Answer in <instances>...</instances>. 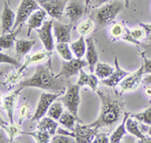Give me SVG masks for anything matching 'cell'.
<instances>
[{"mask_svg": "<svg viewBox=\"0 0 151 143\" xmlns=\"http://www.w3.org/2000/svg\"><path fill=\"white\" fill-rule=\"evenodd\" d=\"M65 78H58L55 75L52 68V57L47 60L45 64L38 65L35 73L27 80L21 81L18 85V89L22 90L26 87H35V88L50 90L53 93L55 92H65Z\"/></svg>", "mask_w": 151, "mask_h": 143, "instance_id": "obj_1", "label": "cell"}, {"mask_svg": "<svg viewBox=\"0 0 151 143\" xmlns=\"http://www.w3.org/2000/svg\"><path fill=\"white\" fill-rule=\"evenodd\" d=\"M98 96L101 100V109H100L99 117L95 122L89 124V126L96 129L102 127H108L112 126L115 123L119 122L123 115V110L125 103L122 99L119 97H114L111 95H107L103 92H97Z\"/></svg>", "mask_w": 151, "mask_h": 143, "instance_id": "obj_2", "label": "cell"}, {"mask_svg": "<svg viewBox=\"0 0 151 143\" xmlns=\"http://www.w3.org/2000/svg\"><path fill=\"white\" fill-rule=\"evenodd\" d=\"M125 3L121 1H113L104 4L99 8L93 9V17L95 22V31L103 29L107 25H110L114 22L115 18L119 13L124 9Z\"/></svg>", "mask_w": 151, "mask_h": 143, "instance_id": "obj_3", "label": "cell"}, {"mask_svg": "<svg viewBox=\"0 0 151 143\" xmlns=\"http://www.w3.org/2000/svg\"><path fill=\"white\" fill-rule=\"evenodd\" d=\"M80 89L81 86H79L78 84L68 85L67 90H65V95L62 98H58V100L62 101L64 104L65 108L67 109L69 112H70L73 115H75L78 118L80 123H82L83 121L79 118V106L80 102H81V98H80Z\"/></svg>", "mask_w": 151, "mask_h": 143, "instance_id": "obj_4", "label": "cell"}, {"mask_svg": "<svg viewBox=\"0 0 151 143\" xmlns=\"http://www.w3.org/2000/svg\"><path fill=\"white\" fill-rule=\"evenodd\" d=\"M57 132L60 133V134L72 136L73 138H75L76 142L78 143H91L94 141L95 137L98 133V129L91 127L89 125H83L82 123L77 122L75 129L72 132H68L62 129V128H58Z\"/></svg>", "mask_w": 151, "mask_h": 143, "instance_id": "obj_5", "label": "cell"}, {"mask_svg": "<svg viewBox=\"0 0 151 143\" xmlns=\"http://www.w3.org/2000/svg\"><path fill=\"white\" fill-rule=\"evenodd\" d=\"M40 8V6L36 0H21L17 12H16L15 23H14V26L12 28V31L18 28L19 26H22V24L28 20L29 16Z\"/></svg>", "mask_w": 151, "mask_h": 143, "instance_id": "obj_6", "label": "cell"}, {"mask_svg": "<svg viewBox=\"0 0 151 143\" xmlns=\"http://www.w3.org/2000/svg\"><path fill=\"white\" fill-rule=\"evenodd\" d=\"M65 92H55V93H42L40 97L37 106H36V110L32 117L30 118L31 121H38L40 118H42L45 114L47 113L48 109H50V105L58 100L60 96L64 94Z\"/></svg>", "mask_w": 151, "mask_h": 143, "instance_id": "obj_7", "label": "cell"}, {"mask_svg": "<svg viewBox=\"0 0 151 143\" xmlns=\"http://www.w3.org/2000/svg\"><path fill=\"white\" fill-rule=\"evenodd\" d=\"M109 37L112 42L124 40L136 45H140V42L134 40L131 35V29H129L123 22H113L109 28Z\"/></svg>", "mask_w": 151, "mask_h": 143, "instance_id": "obj_8", "label": "cell"}, {"mask_svg": "<svg viewBox=\"0 0 151 143\" xmlns=\"http://www.w3.org/2000/svg\"><path fill=\"white\" fill-rule=\"evenodd\" d=\"M88 11L87 0H69L65 9V15L74 24L79 21Z\"/></svg>", "mask_w": 151, "mask_h": 143, "instance_id": "obj_9", "label": "cell"}, {"mask_svg": "<svg viewBox=\"0 0 151 143\" xmlns=\"http://www.w3.org/2000/svg\"><path fill=\"white\" fill-rule=\"evenodd\" d=\"M144 76V69L143 65L139 69L134 73H130L127 77H125L119 84V89H120V94L122 95L127 92L136 91L142 84V79Z\"/></svg>", "mask_w": 151, "mask_h": 143, "instance_id": "obj_10", "label": "cell"}, {"mask_svg": "<svg viewBox=\"0 0 151 143\" xmlns=\"http://www.w3.org/2000/svg\"><path fill=\"white\" fill-rule=\"evenodd\" d=\"M41 8L53 19L60 20L65 13V9L69 0H36Z\"/></svg>", "mask_w": 151, "mask_h": 143, "instance_id": "obj_11", "label": "cell"}, {"mask_svg": "<svg viewBox=\"0 0 151 143\" xmlns=\"http://www.w3.org/2000/svg\"><path fill=\"white\" fill-rule=\"evenodd\" d=\"M86 66H88L87 60L78 59V57L72 59L70 60H63L62 70H60V72L55 75V76L58 78H65V79H69V78L73 76L79 75L80 71Z\"/></svg>", "mask_w": 151, "mask_h": 143, "instance_id": "obj_12", "label": "cell"}, {"mask_svg": "<svg viewBox=\"0 0 151 143\" xmlns=\"http://www.w3.org/2000/svg\"><path fill=\"white\" fill-rule=\"evenodd\" d=\"M52 28H53V18L50 19V20H45L41 27L35 29L38 37H40V40L42 42L43 47L48 52H52L53 47H55V40H53V36H52Z\"/></svg>", "mask_w": 151, "mask_h": 143, "instance_id": "obj_13", "label": "cell"}, {"mask_svg": "<svg viewBox=\"0 0 151 143\" xmlns=\"http://www.w3.org/2000/svg\"><path fill=\"white\" fill-rule=\"evenodd\" d=\"M52 55H53L52 52H48L47 50H40V52H36L32 55H27L24 57V63L21 65V67L19 68L17 71L19 73H23L29 66H31V65L41 64V63L50 59V57H52Z\"/></svg>", "mask_w": 151, "mask_h": 143, "instance_id": "obj_14", "label": "cell"}, {"mask_svg": "<svg viewBox=\"0 0 151 143\" xmlns=\"http://www.w3.org/2000/svg\"><path fill=\"white\" fill-rule=\"evenodd\" d=\"M16 19V14L9 6V1L4 2L3 11H2L1 15V33L5 34V33L11 32L12 28L14 26Z\"/></svg>", "mask_w": 151, "mask_h": 143, "instance_id": "obj_15", "label": "cell"}, {"mask_svg": "<svg viewBox=\"0 0 151 143\" xmlns=\"http://www.w3.org/2000/svg\"><path fill=\"white\" fill-rule=\"evenodd\" d=\"M20 92L21 90L17 88L16 90H14V91L10 92L8 95L4 96L2 98L1 101L2 109L6 112L7 117H8L10 123H13V112H14V109H15L16 103H17L18 96L20 94Z\"/></svg>", "mask_w": 151, "mask_h": 143, "instance_id": "obj_16", "label": "cell"}, {"mask_svg": "<svg viewBox=\"0 0 151 143\" xmlns=\"http://www.w3.org/2000/svg\"><path fill=\"white\" fill-rule=\"evenodd\" d=\"M73 29V24L62 23L58 19H53V34L57 42L70 43V31Z\"/></svg>", "mask_w": 151, "mask_h": 143, "instance_id": "obj_17", "label": "cell"}, {"mask_svg": "<svg viewBox=\"0 0 151 143\" xmlns=\"http://www.w3.org/2000/svg\"><path fill=\"white\" fill-rule=\"evenodd\" d=\"M114 64H115V71H114L113 74L111 75L109 78L104 80H101V83L102 85L106 87H109V88H115V87L119 86V84L121 83V81L124 79L125 77H127L130 73L126 72L122 70L119 66V63H118V59L115 57L114 59Z\"/></svg>", "mask_w": 151, "mask_h": 143, "instance_id": "obj_18", "label": "cell"}, {"mask_svg": "<svg viewBox=\"0 0 151 143\" xmlns=\"http://www.w3.org/2000/svg\"><path fill=\"white\" fill-rule=\"evenodd\" d=\"M126 129H127L128 133H130L131 135L137 137L138 142H142V143H151V138H149L147 135L143 134L142 131L140 130L139 127V121L133 117H130L127 119L126 122Z\"/></svg>", "mask_w": 151, "mask_h": 143, "instance_id": "obj_19", "label": "cell"}, {"mask_svg": "<svg viewBox=\"0 0 151 143\" xmlns=\"http://www.w3.org/2000/svg\"><path fill=\"white\" fill-rule=\"evenodd\" d=\"M47 11L43 8H40L35 10L29 16L27 20V35H30L31 30L37 29L42 26L43 22L45 21V17H47Z\"/></svg>", "mask_w": 151, "mask_h": 143, "instance_id": "obj_20", "label": "cell"}, {"mask_svg": "<svg viewBox=\"0 0 151 143\" xmlns=\"http://www.w3.org/2000/svg\"><path fill=\"white\" fill-rule=\"evenodd\" d=\"M86 42H87V50H86V59L88 62V67L91 73L95 72V68L96 65L98 64V60H99V55L98 52L96 50L95 47V42L94 40L92 37H88L86 38Z\"/></svg>", "mask_w": 151, "mask_h": 143, "instance_id": "obj_21", "label": "cell"}, {"mask_svg": "<svg viewBox=\"0 0 151 143\" xmlns=\"http://www.w3.org/2000/svg\"><path fill=\"white\" fill-rule=\"evenodd\" d=\"M25 76V74L19 73L18 71H10L8 74L5 75L4 77V81L2 82V85L4 86L7 91H10L15 87L17 83H20L21 79Z\"/></svg>", "mask_w": 151, "mask_h": 143, "instance_id": "obj_22", "label": "cell"}, {"mask_svg": "<svg viewBox=\"0 0 151 143\" xmlns=\"http://www.w3.org/2000/svg\"><path fill=\"white\" fill-rule=\"evenodd\" d=\"M58 127V123L55 122V119L50 117H45L43 116L42 118H40L38 120V123L36 125V129L37 130H43V131H47L52 134V136L55 134Z\"/></svg>", "mask_w": 151, "mask_h": 143, "instance_id": "obj_23", "label": "cell"}, {"mask_svg": "<svg viewBox=\"0 0 151 143\" xmlns=\"http://www.w3.org/2000/svg\"><path fill=\"white\" fill-rule=\"evenodd\" d=\"M130 116V113H125V116H124L122 122L121 124L116 128L113 131V133L110 135V143H119L121 142L122 138L124 135L127 134V129H126V122H127V119Z\"/></svg>", "mask_w": 151, "mask_h": 143, "instance_id": "obj_24", "label": "cell"}, {"mask_svg": "<svg viewBox=\"0 0 151 143\" xmlns=\"http://www.w3.org/2000/svg\"><path fill=\"white\" fill-rule=\"evenodd\" d=\"M21 31V26L16 28L15 30L11 31L9 33H5V34H1L0 37V47L1 50H10L15 45L16 35Z\"/></svg>", "mask_w": 151, "mask_h": 143, "instance_id": "obj_25", "label": "cell"}, {"mask_svg": "<svg viewBox=\"0 0 151 143\" xmlns=\"http://www.w3.org/2000/svg\"><path fill=\"white\" fill-rule=\"evenodd\" d=\"M70 47L76 57L82 59L85 55V52H86V50H87V42H86V40H85L84 35H81L79 37V40H76V42H70Z\"/></svg>", "mask_w": 151, "mask_h": 143, "instance_id": "obj_26", "label": "cell"}, {"mask_svg": "<svg viewBox=\"0 0 151 143\" xmlns=\"http://www.w3.org/2000/svg\"><path fill=\"white\" fill-rule=\"evenodd\" d=\"M35 45V40H23V38H20V40H15V52H16V57H19V55H27L30 50L32 48L33 45Z\"/></svg>", "mask_w": 151, "mask_h": 143, "instance_id": "obj_27", "label": "cell"}, {"mask_svg": "<svg viewBox=\"0 0 151 143\" xmlns=\"http://www.w3.org/2000/svg\"><path fill=\"white\" fill-rule=\"evenodd\" d=\"M20 134H24V135H28V136H31L33 139L35 140L36 142L38 143H48L52 141V134L47 131H43V130H37L33 132H26V131H21Z\"/></svg>", "mask_w": 151, "mask_h": 143, "instance_id": "obj_28", "label": "cell"}, {"mask_svg": "<svg viewBox=\"0 0 151 143\" xmlns=\"http://www.w3.org/2000/svg\"><path fill=\"white\" fill-rule=\"evenodd\" d=\"M114 71H115V68L109 66L107 64H104V63L98 62V64L96 65V68H95L94 73L100 80H104L110 77L114 73Z\"/></svg>", "mask_w": 151, "mask_h": 143, "instance_id": "obj_29", "label": "cell"}, {"mask_svg": "<svg viewBox=\"0 0 151 143\" xmlns=\"http://www.w3.org/2000/svg\"><path fill=\"white\" fill-rule=\"evenodd\" d=\"M76 121H77V122H79L78 118L67 110V111H65V112L63 113L62 116H60V118L58 119V123H60V124H62L63 126H65V127L68 128L69 130H72V131H73V130L75 129Z\"/></svg>", "mask_w": 151, "mask_h": 143, "instance_id": "obj_30", "label": "cell"}, {"mask_svg": "<svg viewBox=\"0 0 151 143\" xmlns=\"http://www.w3.org/2000/svg\"><path fill=\"white\" fill-rule=\"evenodd\" d=\"M64 112H65L64 111V104H63L62 101H60L58 99V100H55L52 105H50L47 115L48 116V117L52 118V119H55V120H58Z\"/></svg>", "mask_w": 151, "mask_h": 143, "instance_id": "obj_31", "label": "cell"}, {"mask_svg": "<svg viewBox=\"0 0 151 143\" xmlns=\"http://www.w3.org/2000/svg\"><path fill=\"white\" fill-rule=\"evenodd\" d=\"M1 127L2 129L5 130V132L8 135L9 142H13L15 136H17L18 134L21 133V125L17 123V124H14V123H10V125H7L5 123H3L1 121Z\"/></svg>", "mask_w": 151, "mask_h": 143, "instance_id": "obj_32", "label": "cell"}, {"mask_svg": "<svg viewBox=\"0 0 151 143\" xmlns=\"http://www.w3.org/2000/svg\"><path fill=\"white\" fill-rule=\"evenodd\" d=\"M55 50L64 60H70L73 59V52L68 42H58L55 45Z\"/></svg>", "mask_w": 151, "mask_h": 143, "instance_id": "obj_33", "label": "cell"}, {"mask_svg": "<svg viewBox=\"0 0 151 143\" xmlns=\"http://www.w3.org/2000/svg\"><path fill=\"white\" fill-rule=\"evenodd\" d=\"M78 32L81 35H87L91 33L92 31H95V22L92 18L86 19V20L82 21L81 23L78 25L77 28Z\"/></svg>", "mask_w": 151, "mask_h": 143, "instance_id": "obj_34", "label": "cell"}, {"mask_svg": "<svg viewBox=\"0 0 151 143\" xmlns=\"http://www.w3.org/2000/svg\"><path fill=\"white\" fill-rule=\"evenodd\" d=\"M130 117H133L137 119L139 122L144 123L151 126V105L148 108H146L144 111L136 114H130Z\"/></svg>", "mask_w": 151, "mask_h": 143, "instance_id": "obj_35", "label": "cell"}, {"mask_svg": "<svg viewBox=\"0 0 151 143\" xmlns=\"http://www.w3.org/2000/svg\"><path fill=\"white\" fill-rule=\"evenodd\" d=\"M30 113V105L27 102H23L18 109V123L22 124V122L27 118V116Z\"/></svg>", "mask_w": 151, "mask_h": 143, "instance_id": "obj_36", "label": "cell"}, {"mask_svg": "<svg viewBox=\"0 0 151 143\" xmlns=\"http://www.w3.org/2000/svg\"><path fill=\"white\" fill-rule=\"evenodd\" d=\"M0 62H1V64H7V65H10V66H13L16 68L21 67L20 63L18 62L17 59L9 57L8 55H5V54H3V52L0 54Z\"/></svg>", "mask_w": 151, "mask_h": 143, "instance_id": "obj_37", "label": "cell"}, {"mask_svg": "<svg viewBox=\"0 0 151 143\" xmlns=\"http://www.w3.org/2000/svg\"><path fill=\"white\" fill-rule=\"evenodd\" d=\"M131 35L133 36L134 40H136L137 42H142V40H144L146 38V36H147V33H146V31L144 30V28L141 27L139 25L138 27L136 28H133V29H131Z\"/></svg>", "mask_w": 151, "mask_h": 143, "instance_id": "obj_38", "label": "cell"}, {"mask_svg": "<svg viewBox=\"0 0 151 143\" xmlns=\"http://www.w3.org/2000/svg\"><path fill=\"white\" fill-rule=\"evenodd\" d=\"M72 136H68V135L65 134H60L58 133V135H53L52 137V143H75L76 140L72 139Z\"/></svg>", "mask_w": 151, "mask_h": 143, "instance_id": "obj_39", "label": "cell"}, {"mask_svg": "<svg viewBox=\"0 0 151 143\" xmlns=\"http://www.w3.org/2000/svg\"><path fill=\"white\" fill-rule=\"evenodd\" d=\"M99 78L96 76V74H93V73H91V74L89 75V81H88V85L87 86H89L90 88H91L95 93H97V92L99 91L98 90V85H99Z\"/></svg>", "mask_w": 151, "mask_h": 143, "instance_id": "obj_40", "label": "cell"}, {"mask_svg": "<svg viewBox=\"0 0 151 143\" xmlns=\"http://www.w3.org/2000/svg\"><path fill=\"white\" fill-rule=\"evenodd\" d=\"M88 81H89V75H88L87 73L82 69L81 71H80L79 79H78L77 84L79 85V86H81V87L87 86V85H88Z\"/></svg>", "mask_w": 151, "mask_h": 143, "instance_id": "obj_41", "label": "cell"}, {"mask_svg": "<svg viewBox=\"0 0 151 143\" xmlns=\"http://www.w3.org/2000/svg\"><path fill=\"white\" fill-rule=\"evenodd\" d=\"M140 55L142 57L143 60V69H144V75L151 74V59L145 57L142 52H140Z\"/></svg>", "mask_w": 151, "mask_h": 143, "instance_id": "obj_42", "label": "cell"}, {"mask_svg": "<svg viewBox=\"0 0 151 143\" xmlns=\"http://www.w3.org/2000/svg\"><path fill=\"white\" fill-rule=\"evenodd\" d=\"M94 143H108L110 142V137L107 135V133L101 132V133H97L96 137L94 139Z\"/></svg>", "mask_w": 151, "mask_h": 143, "instance_id": "obj_43", "label": "cell"}, {"mask_svg": "<svg viewBox=\"0 0 151 143\" xmlns=\"http://www.w3.org/2000/svg\"><path fill=\"white\" fill-rule=\"evenodd\" d=\"M139 47L142 48L143 52H141L145 57L151 59V42L147 40V42H141Z\"/></svg>", "mask_w": 151, "mask_h": 143, "instance_id": "obj_44", "label": "cell"}, {"mask_svg": "<svg viewBox=\"0 0 151 143\" xmlns=\"http://www.w3.org/2000/svg\"><path fill=\"white\" fill-rule=\"evenodd\" d=\"M109 1H111V0H90V7L93 10V9L103 6L104 4L109 3Z\"/></svg>", "mask_w": 151, "mask_h": 143, "instance_id": "obj_45", "label": "cell"}, {"mask_svg": "<svg viewBox=\"0 0 151 143\" xmlns=\"http://www.w3.org/2000/svg\"><path fill=\"white\" fill-rule=\"evenodd\" d=\"M139 127H140V130L142 131L143 134L151 136V126L142 123V124H139Z\"/></svg>", "mask_w": 151, "mask_h": 143, "instance_id": "obj_46", "label": "cell"}, {"mask_svg": "<svg viewBox=\"0 0 151 143\" xmlns=\"http://www.w3.org/2000/svg\"><path fill=\"white\" fill-rule=\"evenodd\" d=\"M139 25L141 26V27L144 28V30L146 31V33L148 34H150L151 33V24H148V23H143V22H140Z\"/></svg>", "mask_w": 151, "mask_h": 143, "instance_id": "obj_47", "label": "cell"}, {"mask_svg": "<svg viewBox=\"0 0 151 143\" xmlns=\"http://www.w3.org/2000/svg\"><path fill=\"white\" fill-rule=\"evenodd\" d=\"M142 83L145 85H151V75L150 74H147V75H144V76H143Z\"/></svg>", "mask_w": 151, "mask_h": 143, "instance_id": "obj_48", "label": "cell"}, {"mask_svg": "<svg viewBox=\"0 0 151 143\" xmlns=\"http://www.w3.org/2000/svg\"><path fill=\"white\" fill-rule=\"evenodd\" d=\"M144 94L147 98L151 99V85H146L144 87Z\"/></svg>", "mask_w": 151, "mask_h": 143, "instance_id": "obj_49", "label": "cell"}, {"mask_svg": "<svg viewBox=\"0 0 151 143\" xmlns=\"http://www.w3.org/2000/svg\"><path fill=\"white\" fill-rule=\"evenodd\" d=\"M124 3H125V8H128L129 3H130V0H124Z\"/></svg>", "mask_w": 151, "mask_h": 143, "instance_id": "obj_50", "label": "cell"}, {"mask_svg": "<svg viewBox=\"0 0 151 143\" xmlns=\"http://www.w3.org/2000/svg\"><path fill=\"white\" fill-rule=\"evenodd\" d=\"M145 40H150V42H151V33H150V34H148L147 36H146Z\"/></svg>", "mask_w": 151, "mask_h": 143, "instance_id": "obj_51", "label": "cell"}, {"mask_svg": "<svg viewBox=\"0 0 151 143\" xmlns=\"http://www.w3.org/2000/svg\"><path fill=\"white\" fill-rule=\"evenodd\" d=\"M7 1H9V0H7Z\"/></svg>", "mask_w": 151, "mask_h": 143, "instance_id": "obj_52", "label": "cell"}]
</instances>
